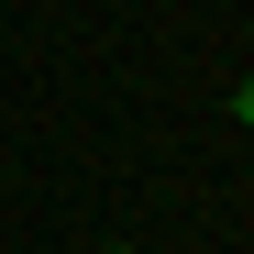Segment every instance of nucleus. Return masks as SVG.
Listing matches in <instances>:
<instances>
[{
    "instance_id": "f257e3e1",
    "label": "nucleus",
    "mask_w": 254,
    "mask_h": 254,
    "mask_svg": "<svg viewBox=\"0 0 254 254\" xmlns=\"http://www.w3.org/2000/svg\"><path fill=\"white\" fill-rule=\"evenodd\" d=\"M232 122H254V77H243V89H232Z\"/></svg>"
},
{
    "instance_id": "f03ea898",
    "label": "nucleus",
    "mask_w": 254,
    "mask_h": 254,
    "mask_svg": "<svg viewBox=\"0 0 254 254\" xmlns=\"http://www.w3.org/2000/svg\"><path fill=\"white\" fill-rule=\"evenodd\" d=\"M111 254H133V243H111Z\"/></svg>"
}]
</instances>
